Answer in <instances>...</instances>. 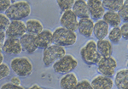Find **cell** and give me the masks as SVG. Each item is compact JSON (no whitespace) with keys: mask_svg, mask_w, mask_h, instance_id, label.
I'll return each mask as SVG.
<instances>
[{"mask_svg":"<svg viewBox=\"0 0 128 89\" xmlns=\"http://www.w3.org/2000/svg\"><path fill=\"white\" fill-rule=\"evenodd\" d=\"M31 12L32 8L29 2L26 0H19L12 3L5 10L4 14L10 20H22L24 18H28Z\"/></svg>","mask_w":128,"mask_h":89,"instance_id":"cell-1","label":"cell"},{"mask_svg":"<svg viewBox=\"0 0 128 89\" xmlns=\"http://www.w3.org/2000/svg\"><path fill=\"white\" fill-rule=\"evenodd\" d=\"M53 43L63 47L73 46L77 41V34L62 26L56 27L52 32Z\"/></svg>","mask_w":128,"mask_h":89,"instance_id":"cell-2","label":"cell"},{"mask_svg":"<svg viewBox=\"0 0 128 89\" xmlns=\"http://www.w3.org/2000/svg\"><path fill=\"white\" fill-rule=\"evenodd\" d=\"M10 69L19 77H28L32 75L34 65L28 57H15L10 61Z\"/></svg>","mask_w":128,"mask_h":89,"instance_id":"cell-3","label":"cell"},{"mask_svg":"<svg viewBox=\"0 0 128 89\" xmlns=\"http://www.w3.org/2000/svg\"><path fill=\"white\" fill-rule=\"evenodd\" d=\"M80 56L82 60L87 65H96L101 59L100 54L96 49V44L94 40H89L80 48Z\"/></svg>","mask_w":128,"mask_h":89,"instance_id":"cell-4","label":"cell"},{"mask_svg":"<svg viewBox=\"0 0 128 89\" xmlns=\"http://www.w3.org/2000/svg\"><path fill=\"white\" fill-rule=\"evenodd\" d=\"M66 54L65 47L59 46L56 44H51L44 49L43 52V63L45 67H50L56 61L63 57Z\"/></svg>","mask_w":128,"mask_h":89,"instance_id":"cell-5","label":"cell"},{"mask_svg":"<svg viewBox=\"0 0 128 89\" xmlns=\"http://www.w3.org/2000/svg\"><path fill=\"white\" fill-rule=\"evenodd\" d=\"M78 65L77 59L72 54H65L63 57L59 59L52 65L53 70L56 73L58 74H67L73 72Z\"/></svg>","mask_w":128,"mask_h":89,"instance_id":"cell-6","label":"cell"},{"mask_svg":"<svg viewBox=\"0 0 128 89\" xmlns=\"http://www.w3.org/2000/svg\"><path fill=\"white\" fill-rule=\"evenodd\" d=\"M96 65L98 66V71L100 75L112 78L116 72L117 61L113 56L101 57Z\"/></svg>","mask_w":128,"mask_h":89,"instance_id":"cell-7","label":"cell"},{"mask_svg":"<svg viewBox=\"0 0 128 89\" xmlns=\"http://www.w3.org/2000/svg\"><path fill=\"white\" fill-rule=\"evenodd\" d=\"M25 33H26V25L22 20H10V25L5 29L7 38H20Z\"/></svg>","mask_w":128,"mask_h":89,"instance_id":"cell-8","label":"cell"},{"mask_svg":"<svg viewBox=\"0 0 128 89\" xmlns=\"http://www.w3.org/2000/svg\"><path fill=\"white\" fill-rule=\"evenodd\" d=\"M78 18L72 9L63 11L60 17V25L62 27L72 32H76L78 26Z\"/></svg>","mask_w":128,"mask_h":89,"instance_id":"cell-9","label":"cell"},{"mask_svg":"<svg viewBox=\"0 0 128 89\" xmlns=\"http://www.w3.org/2000/svg\"><path fill=\"white\" fill-rule=\"evenodd\" d=\"M2 52L9 55H19L22 53V47L19 38H7L3 43Z\"/></svg>","mask_w":128,"mask_h":89,"instance_id":"cell-10","label":"cell"},{"mask_svg":"<svg viewBox=\"0 0 128 89\" xmlns=\"http://www.w3.org/2000/svg\"><path fill=\"white\" fill-rule=\"evenodd\" d=\"M35 44L38 48L44 49L53 44L52 32L49 29H44L35 36Z\"/></svg>","mask_w":128,"mask_h":89,"instance_id":"cell-11","label":"cell"},{"mask_svg":"<svg viewBox=\"0 0 128 89\" xmlns=\"http://www.w3.org/2000/svg\"><path fill=\"white\" fill-rule=\"evenodd\" d=\"M90 13V17L94 20L102 19L105 13V9L102 4V0H87L86 1Z\"/></svg>","mask_w":128,"mask_h":89,"instance_id":"cell-12","label":"cell"},{"mask_svg":"<svg viewBox=\"0 0 128 89\" xmlns=\"http://www.w3.org/2000/svg\"><path fill=\"white\" fill-rule=\"evenodd\" d=\"M94 21L90 18H82L78 20L77 30L80 35L90 38L93 34Z\"/></svg>","mask_w":128,"mask_h":89,"instance_id":"cell-13","label":"cell"},{"mask_svg":"<svg viewBox=\"0 0 128 89\" xmlns=\"http://www.w3.org/2000/svg\"><path fill=\"white\" fill-rule=\"evenodd\" d=\"M20 45L22 47V51L26 52L28 53H34L38 49L36 44H35V36L29 34V33H25L23 36L19 38Z\"/></svg>","mask_w":128,"mask_h":89,"instance_id":"cell-14","label":"cell"},{"mask_svg":"<svg viewBox=\"0 0 128 89\" xmlns=\"http://www.w3.org/2000/svg\"><path fill=\"white\" fill-rule=\"evenodd\" d=\"M90 85L92 89H112L114 87V81L110 77L98 75L93 77Z\"/></svg>","mask_w":128,"mask_h":89,"instance_id":"cell-15","label":"cell"},{"mask_svg":"<svg viewBox=\"0 0 128 89\" xmlns=\"http://www.w3.org/2000/svg\"><path fill=\"white\" fill-rule=\"evenodd\" d=\"M109 31V26L104 20L100 19L94 22L93 34L98 40H102L107 38Z\"/></svg>","mask_w":128,"mask_h":89,"instance_id":"cell-16","label":"cell"},{"mask_svg":"<svg viewBox=\"0 0 128 89\" xmlns=\"http://www.w3.org/2000/svg\"><path fill=\"white\" fill-rule=\"evenodd\" d=\"M71 9L75 14L77 18H90V13L86 0H75Z\"/></svg>","mask_w":128,"mask_h":89,"instance_id":"cell-17","label":"cell"},{"mask_svg":"<svg viewBox=\"0 0 128 89\" xmlns=\"http://www.w3.org/2000/svg\"><path fill=\"white\" fill-rule=\"evenodd\" d=\"M114 84L118 89H128V69L123 68L114 74Z\"/></svg>","mask_w":128,"mask_h":89,"instance_id":"cell-18","label":"cell"},{"mask_svg":"<svg viewBox=\"0 0 128 89\" xmlns=\"http://www.w3.org/2000/svg\"><path fill=\"white\" fill-rule=\"evenodd\" d=\"M96 49L101 57H109L112 56L113 53V45L108 39H102L96 42Z\"/></svg>","mask_w":128,"mask_h":89,"instance_id":"cell-19","label":"cell"},{"mask_svg":"<svg viewBox=\"0 0 128 89\" xmlns=\"http://www.w3.org/2000/svg\"><path fill=\"white\" fill-rule=\"evenodd\" d=\"M78 83V77L73 72L64 74L60 79V88L62 89H74Z\"/></svg>","mask_w":128,"mask_h":89,"instance_id":"cell-20","label":"cell"},{"mask_svg":"<svg viewBox=\"0 0 128 89\" xmlns=\"http://www.w3.org/2000/svg\"><path fill=\"white\" fill-rule=\"evenodd\" d=\"M26 33L36 36L44 30V26L40 20L37 19H29L25 22Z\"/></svg>","mask_w":128,"mask_h":89,"instance_id":"cell-21","label":"cell"},{"mask_svg":"<svg viewBox=\"0 0 128 89\" xmlns=\"http://www.w3.org/2000/svg\"><path fill=\"white\" fill-rule=\"evenodd\" d=\"M102 20H104L111 27L120 26L121 21H122L118 13L114 11H105V13L102 17Z\"/></svg>","mask_w":128,"mask_h":89,"instance_id":"cell-22","label":"cell"},{"mask_svg":"<svg viewBox=\"0 0 128 89\" xmlns=\"http://www.w3.org/2000/svg\"><path fill=\"white\" fill-rule=\"evenodd\" d=\"M124 0H102V4L105 10L117 12L120 9Z\"/></svg>","mask_w":128,"mask_h":89,"instance_id":"cell-23","label":"cell"},{"mask_svg":"<svg viewBox=\"0 0 128 89\" xmlns=\"http://www.w3.org/2000/svg\"><path fill=\"white\" fill-rule=\"evenodd\" d=\"M108 40L110 41L111 43H114L117 44L120 42V40L122 39L120 34V26H115V27H112L110 30L108 31Z\"/></svg>","mask_w":128,"mask_h":89,"instance_id":"cell-24","label":"cell"},{"mask_svg":"<svg viewBox=\"0 0 128 89\" xmlns=\"http://www.w3.org/2000/svg\"><path fill=\"white\" fill-rule=\"evenodd\" d=\"M117 13L120 17L121 20H124L125 22H127L128 20V0H124L122 6L120 7Z\"/></svg>","mask_w":128,"mask_h":89,"instance_id":"cell-25","label":"cell"},{"mask_svg":"<svg viewBox=\"0 0 128 89\" xmlns=\"http://www.w3.org/2000/svg\"><path fill=\"white\" fill-rule=\"evenodd\" d=\"M56 3L60 9L63 12L66 10L71 9L75 0H56Z\"/></svg>","mask_w":128,"mask_h":89,"instance_id":"cell-26","label":"cell"},{"mask_svg":"<svg viewBox=\"0 0 128 89\" xmlns=\"http://www.w3.org/2000/svg\"><path fill=\"white\" fill-rule=\"evenodd\" d=\"M10 75V68L5 63L0 64V81L8 77Z\"/></svg>","mask_w":128,"mask_h":89,"instance_id":"cell-27","label":"cell"},{"mask_svg":"<svg viewBox=\"0 0 128 89\" xmlns=\"http://www.w3.org/2000/svg\"><path fill=\"white\" fill-rule=\"evenodd\" d=\"M10 20L9 18L6 16L5 14L0 13V30L5 31V29L8 27L10 25Z\"/></svg>","mask_w":128,"mask_h":89,"instance_id":"cell-28","label":"cell"},{"mask_svg":"<svg viewBox=\"0 0 128 89\" xmlns=\"http://www.w3.org/2000/svg\"><path fill=\"white\" fill-rule=\"evenodd\" d=\"M74 89H92V87L90 85V82H89L88 80H82L78 82Z\"/></svg>","mask_w":128,"mask_h":89,"instance_id":"cell-29","label":"cell"},{"mask_svg":"<svg viewBox=\"0 0 128 89\" xmlns=\"http://www.w3.org/2000/svg\"><path fill=\"white\" fill-rule=\"evenodd\" d=\"M120 30L121 38L125 40L128 39V23L127 22H124V23L120 26Z\"/></svg>","mask_w":128,"mask_h":89,"instance_id":"cell-30","label":"cell"},{"mask_svg":"<svg viewBox=\"0 0 128 89\" xmlns=\"http://www.w3.org/2000/svg\"><path fill=\"white\" fill-rule=\"evenodd\" d=\"M11 3V0H0V13L5 12Z\"/></svg>","mask_w":128,"mask_h":89,"instance_id":"cell-31","label":"cell"},{"mask_svg":"<svg viewBox=\"0 0 128 89\" xmlns=\"http://www.w3.org/2000/svg\"><path fill=\"white\" fill-rule=\"evenodd\" d=\"M0 89H26L22 86H16V85L10 83V82H6L1 86Z\"/></svg>","mask_w":128,"mask_h":89,"instance_id":"cell-32","label":"cell"},{"mask_svg":"<svg viewBox=\"0 0 128 89\" xmlns=\"http://www.w3.org/2000/svg\"><path fill=\"white\" fill-rule=\"evenodd\" d=\"M10 83L16 85V86H20V85H22V82H20L19 76H13V77L10 79Z\"/></svg>","mask_w":128,"mask_h":89,"instance_id":"cell-33","label":"cell"},{"mask_svg":"<svg viewBox=\"0 0 128 89\" xmlns=\"http://www.w3.org/2000/svg\"><path fill=\"white\" fill-rule=\"evenodd\" d=\"M6 38V34H5V31L4 30H0V42L4 43V41Z\"/></svg>","mask_w":128,"mask_h":89,"instance_id":"cell-34","label":"cell"},{"mask_svg":"<svg viewBox=\"0 0 128 89\" xmlns=\"http://www.w3.org/2000/svg\"><path fill=\"white\" fill-rule=\"evenodd\" d=\"M4 59V56L3 53H2V52H0V64L3 63Z\"/></svg>","mask_w":128,"mask_h":89,"instance_id":"cell-35","label":"cell"},{"mask_svg":"<svg viewBox=\"0 0 128 89\" xmlns=\"http://www.w3.org/2000/svg\"><path fill=\"white\" fill-rule=\"evenodd\" d=\"M2 47H3V43L0 42V52H2Z\"/></svg>","mask_w":128,"mask_h":89,"instance_id":"cell-36","label":"cell"},{"mask_svg":"<svg viewBox=\"0 0 128 89\" xmlns=\"http://www.w3.org/2000/svg\"><path fill=\"white\" fill-rule=\"evenodd\" d=\"M38 89H50V88H41V87H40Z\"/></svg>","mask_w":128,"mask_h":89,"instance_id":"cell-37","label":"cell"}]
</instances>
